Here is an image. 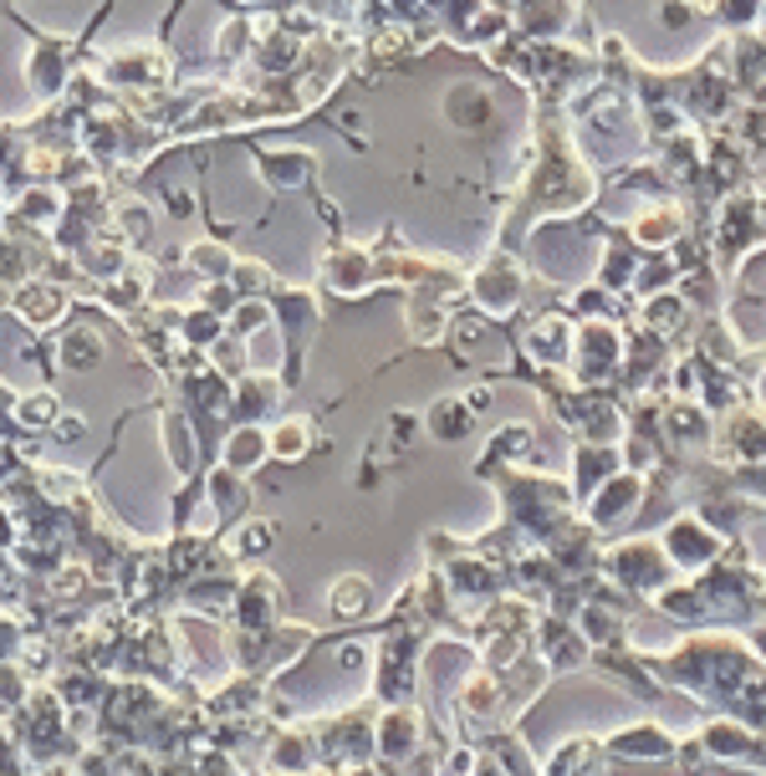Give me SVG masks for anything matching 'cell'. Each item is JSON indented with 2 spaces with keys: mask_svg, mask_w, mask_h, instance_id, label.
Wrapping results in <instances>:
<instances>
[{
  "mask_svg": "<svg viewBox=\"0 0 766 776\" xmlns=\"http://www.w3.org/2000/svg\"><path fill=\"white\" fill-rule=\"evenodd\" d=\"M271 455V439L256 430V424H240L236 430V439H225V465H236L240 475L246 470H256V465Z\"/></svg>",
  "mask_w": 766,
  "mask_h": 776,
  "instance_id": "obj_7",
  "label": "cell"
},
{
  "mask_svg": "<svg viewBox=\"0 0 766 776\" xmlns=\"http://www.w3.org/2000/svg\"><path fill=\"white\" fill-rule=\"evenodd\" d=\"M11 420L21 424V430H52L56 420H62V399L52 394V389H37V394H21L11 404Z\"/></svg>",
  "mask_w": 766,
  "mask_h": 776,
  "instance_id": "obj_6",
  "label": "cell"
},
{
  "mask_svg": "<svg viewBox=\"0 0 766 776\" xmlns=\"http://www.w3.org/2000/svg\"><path fill=\"white\" fill-rule=\"evenodd\" d=\"M159 439H164V455L179 475H195L199 470V445H195V420L185 408H164L159 414Z\"/></svg>",
  "mask_w": 766,
  "mask_h": 776,
  "instance_id": "obj_3",
  "label": "cell"
},
{
  "mask_svg": "<svg viewBox=\"0 0 766 776\" xmlns=\"http://www.w3.org/2000/svg\"><path fill=\"white\" fill-rule=\"evenodd\" d=\"M66 307H72V297L62 291V281H52V277H31V281H21V287L11 291V312L27 322V328H37V332H46V328H56L66 317Z\"/></svg>",
  "mask_w": 766,
  "mask_h": 776,
  "instance_id": "obj_1",
  "label": "cell"
},
{
  "mask_svg": "<svg viewBox=\"0 0 766 776\" xmlns=\"http://www.w3.org/2000/svg\"><path fill=\"white\" fill-rule=\"evenodd\" d=\"M261 169H266V179H277V185H302L307 174L318 169V158L312 154H261Z\"/></svg>",
  "mask_w": 766,
  "mask_h": 776,
  "instance_id": "obj_10",
  "label": "cell"
},
{
  "mask_svg": "<svg viewBox=\"0 0 766 776\" xmlns=\"http://www.w3.org/2000/svg\"><path fill=\"white\" fill-rule=\"evenodd\" d=\"M307 445H312V424L307 420H287L277 435H271V455H277V461H302Z\"/></svg>",
  "mask_w": 766,
  "mask_h": 776,
  "instance_id": "obj_11",
  "label": "cell"
},
{
  "mask_svg": "<svg viewBox=\"0 0 766 776\" xmlns=\"http://www.w3.org/2000/svg\"><path fill=\"white\" fill-rule=\"evenodd\" d=\"M52 348H56V369H66V373H93V369H103V358H107V338L93 322L62 328V338Z\"/></svg>",
  "mask_w": 766,
  "mask_h": 776,
  "instance_id": "obj_2",
  "label": "cell"
},
{
  "mask_svg": "<svg viewBox=\"0 0 766 776\" xmlns=\"http://www.w3.org/2000/svg\"><path fill=\"white\" fill-rule=\"evenodd\" d=\"M185 261H189V271H195L199 281H220V277H230L236 256H230L220 240H195V246L185 250Z\"/></svg>",
  "mask_w": 766,
  "mask_h": 776,
  "instance_id": "obj_9",
  "label": "cell"
},
{
  "mask_svg": "<svg viewBox=\"0 0 766 776\" xmlns=\"http://www.w3.org/2000/svg\"><path fill=\"white\" fill-rule=\"evenodd\" d=\"M230 287L240 297H266V291H277V281H271V271L261 261H236L230 266Z\"/></svg>",
  "mask_w": 766,
  "mask_h": 776,
  "instance_id": "obj_14",
  "label": "cell"
},
{
  "mask_svg": "<svg viewBox=\"0 0 766 776\" xmlns=\"http://www.w3.org/2000/svg\"><path fill=\"white\" fill-rule=\"evenodd\" d=\"M414 736H420V721H414V711H389L383 715V725H379V746H383V756H410L414 751Z\"/></svg>",
  "mask_w": 766,
  "mask_h": 776,
  "instance_id": "obj_8",
  "label": "cell"
},
{
  "mask_svg": "<svg viewBox=\"0 0 766 776\" xmlns=\"http://www.w3.org/2000/svg\"><path fill=\"white\" fill-rule=\"evenodd\" d=\"M429 424H435V435L460 439V435H465V408L455 404V399H445V404L429 408Z\"/></svg>",
  "mask_w": 766,
  "mask_h": 776,
  "instance_id": "obj_15",
  "label": "cell"
},
{
  "mask_svg": "<svg viewBox=\"0 0 766 776\" xmlns=\"http://www.w3.org/2000/svg\"><path fill=\"white\" fill-rule=\"evenodd\" d=\"M277 399H281V383L271 379V373H251V379H240V389H236V424H261Z\"/></svg>",
  "mask_w": 766,
  "mask_h": 776,
  "instance_id": "obj_4",
  "label": "cell"
},
{
  "mask_svg": "<svg viewBox=\"0 0 766 776\" xmlns=\"http://www.w3.org/2000/svg\"><path fill=\"white\" fill-rule=\"evenodd\" d=\"M52 435L56 439H82L87 435V420H82V414H62V420L52 424Z\"/></svg>",
  "mask_w": 766,
  "mask_h": 776,
  "instance_id": "obj_17",
  "label": "cell"
},
{
  "mask_svg": "<svg viewBox=\"0 0 766 776\" xmlns=\"http://www.w3.org/2000/svg\"><path fill=\"white\" fill-rule=\"evenodd\" d=\"M369 608V578H338L332 582V613L338 619H358Z\"/></svg>",
  "mask_w": 766,
  "mask_h": 776,
  "instance_id": "obj_12",
  "label": "cell"
},
{
  "mask_svg": "<svg viewBox=\"0 0 766 776\" xmlns=\"http://www.w3.org/2000/svg\"><path fill=\"white\" fill-rule=\"evenodd\" d=\"M312 756V746H307L297 731H281L277 741H271V766H281V772H307V766H318V762H307Z\"/></svg>",
  "mask_w": 766,
  "mask_h": 776,
  "instance_id": "obj_13",
  "label": "cell"
},
{
  "mask_svg": "<svg viewBox=\"0 0 766 776\" xmlns=\"http://www.w3.org/2000/svg\"><path fill=\"white\" fill-rule=\"evenodd\" d=\"M205 490H210V511H220V516H246V506H251V490H246V480H240L236 465L210 470Z\"/></svg>",
  "mask_w": 766,
  "mask_h": 776,
  "instance_id": "obj_5",
  "label": "cell"
},
{
  "mask_svg": "<svg viewBox=\"0 0 766 776\" xmlns=\"http://www.w3.org/2000/svg\"><path fill=\"white\" fill-rule=\"evenodd\" d=\"M266 541H271V527H266V521H246V527L236 531V541H230V547H236L240 557H251V552H261Z\"/></svg>",
  "mask_w": 766,
  "mask_h": 776,
  "instance_id": "obj_16",
  "label": "cell"
}]
</instances>
